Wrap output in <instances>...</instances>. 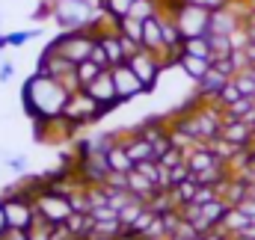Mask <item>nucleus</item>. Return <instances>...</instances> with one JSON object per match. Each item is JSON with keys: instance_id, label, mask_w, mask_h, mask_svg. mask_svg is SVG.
<instances>
[{"instance_id": "1", "label": "nucleus", "mask_w": 255, "mask_h": 240, "mask_svg": "<svg viewBox=\"0 0 255 240\" xmlns=\"http://www.w3.org/2000/svg\"><path fill=\"white\" fill-rule=\"evenodd\" d=\"M68 95H71V92L65 89L60 80H54V77L36 71V74L24 83L21 101H24L27 116L36 121V119H54V116H63Z\"/></svg>"}, {"instance_id": "2", "label": "nucleus", "mask_w": 255, "mask_h": 240, "mask_svg": "<svg viewBox=\"0 0 255 240\" xmlns=\"http://www.w3.org/2000/svg\"><path fill=\"white\" fill-rule=\"evenodd\" d=\"M74 68H77V65H74L71 60H65L63 54L48 42V48H45V51H42V57H39V74H48V77L60 80L68 92H74V89H80Z\"/></svg>"}, {"instance_id": "3", "label": "nucleus", "mask_w": 255, "mask_h": 240, "mask_svg": "<svg viewBox=\"0 0 255 240\" xmlns=\"http://www.w3.org/2000/svg\"><path fill=\"white\" fill-rule=\"evenodd\" d=\"M65 60H71L74 65L92 57V48H95V33L92 30H63L54 42H51Z\"/></svg>"}, {"instance_id": "4", "label": "nucleus", "mask_w": 255, "mask_h": 240, "mask_svg": "<svg viewBox=\"0 0 255 240\" xmlns=\"http://www.w3.org/2000/svg\"><path fill=\"white\" fill-rule=\"evenodd\" d=\"M107 113V107H101L86 89H74L71 95H68V101H65V110L63 116L68 121H74L77 127H83V124H92V121H98L101 116Z\"/></svg>"}, {"instance_id": "5", "label": "nucleus", "mask_w": 255, "mask_h": 240, "mask_svg": "<svg viewBox=\"0 0 255 240\" xmlns=\"http://www.w3.org/2000/svg\"><path fill=\"white\" fill-rule=\"evenodd\" d=\"M33 205H36V214L45 220V223H51V226H60L65 223L74 211H71V199L60 193V190H51V187H45L36 199H33Z\"/></svg>"}, {"instance_id": "6", "label": "nucleus", "mask_w": 255, "mask_h": 240, "mask_svg": "<svg viewBox=\"0 0 255 240\" xmlns=\"http://www.w3.org/2000/svg\"><path fill=\"white\" fill-rule=\"evenodd\" d=\"M172 18H175V24H178L181 36H184V39H193V36H205V33H208V24H211V9H205V6H199V3L184 0Z\"/></svg>"}, {"instance_id": "7", "label": "nucleus", "mask_w": 255, "mask_h": 240, "mask_svg": "<svg viewBox=\"0 0 255 240\" xmlns=\"http://www.w3.org/2000/svg\"><path fill=\"white\" fill-rule=\"evenodd\" d=\"M128 65H130V71L142 80V86H145V89H151V86L157 83L160 68H163V65H160V57H157V54H151V51H145V48H142V51H136V54L128 60Z\"/></svg>"}, {"instance_id": "8", "label": "nucleus", "mask_w": 255, "mask_h": 240, "mask_svg": "<svg viewBox=\"0 0 255 240\" xmlns=\"http://www.w3.org/2000/svg\"><path fill=\"white\" fill-rule=\"evenodd\" d=\"M110 74H113V83H116V95H119V101H130V98H136V95L148 92V89L142 86V80L130 71V65H128V62L113 65V68H110Z\"/></svg>"}, {"instance_id": "9", "label": "nucleus", "mask_w": 255, "mask_h": 240, "mask_svg": "<svg viewBox=\"0 0 255 240\" xmlns=\"http://www.w3.org/2000/svg\"><path fill=\"white\" fill-rule=\"evenodd\" d=\"M83 89H86V92H89L101 107H107V110H110V107H116V104H122V101H119V95H116V83H113L110 68H104V71H101L89 86H83Z\"/></svg>"}, {"instance_id": "10", "label": "nucleus", "mask_w": 255, "mask_h": 240, "mask_svg": "<svg viewBox=\"0 0 255 240\" xmlns=\"http://www.w3.org/2000/svg\"><path fill=\"white\" fill-rule=\"evenodd\" d=\"M220 136L229 139V142H235V145H241V148H250V142L255 139V130H253V124L244 119H226Z\"/></svg>"}, {"instance_id": "11", "label": "nucleus", "mask_w": 255, "mask_h": 240, "mask_svg": "<svg viewBox=\"0 0 255 240\" xmlns=\"http://www.w3.org/2000/svg\"><path fill=\"white\" fill-rule=\"evenodd\" d=\"M122 145H125L128 157H130L133 163H139V160H154V148H151V142H148L139 130L122 133Z\"/></svg>"}, {"instance_id": "12", "label": "nucleus", "mask_w": 255, "mask_h": 240, "mask_svg": "<svg viewBox=\"0 0 255 240\" xmlns=\"http://www.w3.org/2000/svg\"><path fill=\"white\" fill-rule=\"evenodd\" d=\"M142 48L151 51V54H163V27H160V18L151 15L142 21Z\"/></svg>"}, {"instance_id": "13", "label": "nucleus", "mask_w": 255, "mask_h": 240, "mask_svg": "<svg viewBox=\"0 0 255 240\" xmlns=\"http://www.w3.org/2000/svg\"><path fill=\"white\" fill-rule=\"evenodd\" d=\"M229 80H232V77H226L223 71H217V68L211 65V71L199 80V98H202V101H217V95L223 92V86H226Z\"/></svg>"}, {"instance_id": "14", "label": "nucleus", "mask_w": 255, "mask_h": 240, "mask_svg": "<svg viewBox=\"0 0 255 240\" xmlns=\"http://www.w3.org/2000/svg\"><path fill=\"white\" fill-rule=\"evenodd\" d=\"M128 193H130V196H136V199H142V202H148V199L157 193V184H154V181H148L139 169H136V166H133V169L128 172Z\"/></svg>"}, {"instance_id": "15", "label": "nucleus", "mask_w": 255, "mask_h": 240, "mask_svg": "<svg viewBox=\"0 0 255 240\" xmlns=\"http://www.w3.org/2000/svg\"><path fill=\"white\" fill-rule=\"evenodd\" d=\"M178 65H181V71H184L190 80H196V83L211 71V60H205V57H193V54H181V57H178Z\"/></svg>"}, {"instance_id": "16", "label": "nucleus", "mask_w": 255, "mask_h": 240, "mask_svg": "<svg viewBox=\"0 0 255 240\" xmlns=\"http://www.w3.org/2000/svg\"><path fill=\"white\" fill-rule=\"evenodd\" d=\"M107 163H110V172H125V175H128V172L133 169V160L128 157L122 139H119L113 148H107Z\"/></svg>"}, {"instance_id": "17", "label": "nucleus", "mask_w": 255, "mask_h": 240, "mask_svg": "<svg viewBox=\"0 0 255 240\" xmlns=\"http://www.w3.org/2000/svg\"><path fill=\"white\" fill-rule=\"evenodd\" d=\"M208 42H211V62L220 60V57H232V51H235V45H232V36L208 33Z\"/></svg>"}, {"instance_id": "18", "label": "nucleus", "mask_w": 255, "mask_h": 240, "mask_svg": "<svg viewBox=\"0 0 255 240\" xmlns=\"http://www.w3.org/2000/svg\"><path fill=\"white\" fill-rule=\"evenodd\" d=\"M184 54H193V57H205L211 60V42H208V33L205 36H193V39H184L181 42Z\"/></svg>"}, {"instance_id": "19", "label": "nucleus", "mask_w": 255, "mask_h": 240, "mask_svg": "<svg viewBox=\"0 0 255 240\" xmlns=\"http://www.w3.org/2000/svg\"><path fill=\"white\" fill-rule=\"evenodd\" d=\"M104 68L98 65V62H92V60H83V62H77V68H74V74H77V83H80V89L83 86H89L98 74H101Z\"/></svg>"}, {"instance_id": "20", "label": "nucleus", "mask_w": 255, "mask_h": 240, "mask_svg": "<svg viewBox=\"0 0 255 240\" xmlns=\"http://www.w3.org/2000/svg\"><path fill=\"white\" fill-rule=\"evenodd\" d=\"M142 211H145V202L133 196V199L128 202L125 208H119V223H122L125 229H128V226H133V220H136V217H139Z\"/></svg>"}, {"instance_id": "21", "label": "nucleus", "mask_w": 255, "mask_h": 240, "mask_svg": "<svg viewBox=\"0 0 255 240\" xmlns=\"http://www.w3.org/2000/svg\"><path fill=\"white\" fill-rule=\"evenodd\" d=\"M116 30H119L122 36H128V39H133V42H139V45H142V21H136V18L125 15V18L116 24Z\"/></svg>"}, {"instance_id": "22", "label": "nucleus", "mask_w": 255, "mask_h": 240, "mask_svg": "<svg viewBox=\"0 0 255 240\" xmlns=\"http://www.w3.org/2000/svg\"><path fill=\"white\" fill-rule=\"evenodd\" d=\"M130 6H133V0H101V9H104L113 21H122L128 12H130Z\"/></svg>"}, {"instance_id": "23", "label": "nucleus", "mask_w": 255, "mask_h": 240, "mask_svg": "<svg viewBox=\"0 0 255 240\" xmlns=\"http://www.w3.org/2000/svg\"><path fill=\"white\" fill-rule=\"evenodd\" d=\"M128 15L136 18V21H145V18L157 15V0H133V6H130Z\"/></svg>"}, {"instance_id": "24", "label": "nucleus", "mask_w": 255, "mask_h": 240, "mask_svg": "<svg viewBox=\"0 0 255 240\" xmlns=\"http://www.w3.org/2000/svg\"><path fill=\"white\" fill-rule=\"evenodd\" d=\"M51 235H54V226H51V223H45V220L36 214L33 226L27 229V238H30V240H51Z\"/></svg>"}, {"instance_id": "25", "label": "nucleus", "mask_w": 255, "mask_h": 240, "mask_svg": "<svg viewBox=\"0 0 255 240\" xmlns=\"http://www.w3.org/2000/svg\"><path fill=\"white\" fill-rule=\"evenodd\" d=\"M238 98H244V95H241V89H238V83H235V80H229V83L223 86V92L217 95V104H220V107L226 110V107H232V104H235Z\"/></svg>"}, {"instance_id": "26", "label": "nucleus", "mask_w": 255, "mask_h": 240, "mask_svg": "<svg viewBox=\"0 0 255 240\" xmlns=\"http://www.w3.org/2000/svg\"><path fill=\"white\" fill-rule=\"evenodd\" d=\"M42 30L36 27V30H15V33H6V42H9V48H21V45H27L30 39H36Z\"/></svg>"}, {"instance_id": "27", "label": "nucleus", "mask_w": 255, "mask_h": 240, "mask_svg": "<svg viewBox=\"0 0 255 240\" xmlns=\"http://www.w3.org/2000/svg\"><path fill=\"white\" fill-rule=\"evenodd\" d=\"M89 214H92V220H95V223H101V220H116V217H119V211H116V208H110V205H95Z\"/></svg>"}, {"instance_id": "28", "label": "nucleus", "mask_w": 255, "mask_h": 240, "mask_svg": "<svg viewBox=\"0 0 255 240\" xmlns=\"http://www.w3.org/2000/svg\"><path fill=\"white\" fill-rule=\"evenodd\" d=\"M6 166L12 172H27V157L24 154H15V157H6Z\"/></svg>"}, {"instance_id": "29", "label": "nucleus", "mask_w": 255, "mask_h": 240, "mask_svg": "<svg viewBox=\"0 0 255 240\" xmlns=\"http://www.w3.org/2000/svg\"><path fill=\"white\" fill-rule=\"evenodd\" d=\"M92 62H98L101 68H110V60H107V54H104V48L98 45V39H95V48H92V57H89Z\"/></svg>"}, {"instance_id": "30", "label": "nucleus", "mask_w": 255, "mask_h": 240, "mask_svg": "<svg viewBox=\"0 0 255 240\" xmlns=\"http://www.w3.org/2000/svg\"><path fill=\"white\" fill-rule=\"evenodd\" d=\"M190 3H199V6H205V9H220V6H226V3H232V0H190Z\"/></svg>"}, {"instance_id": "31", "label": "nucleus", "mask_w": 255, "mask_h": 240, "mask_svg": "<svg viewBox=\"0 0 255 240\" xmlns=\"http://www.w3.org/2000/svg\"><path fill=\"white\" fill-rule=\"evenodd\" d=\"M12 74H15V68H12V62H3V65H0V83H6V80H12Z\"/></svg>"}, {"instance_id": "32", "label": "nucleus", "mask_w": 255, "mask_h": 240, "mask_svg": "<svg viewBox=\"0 0 255 240\" xmlns=\"http://www.w3.org/2000/svg\"><path fill=\"white\" fill-rule=\"evenodd\" d=\"M3 240H30V238H27V232H21V229H9V232L3 235Z\"/></svg>"}, {"instance_id": "33", "label": "nucleus", "mask_w": 255, "mask_h": 240, "mask_svg": "<svg viewBox=\"0 0 255 240\" xmlns=\"http://www.w3.org/2000/svg\"><path fill=\"white\" fill-rule=\"evenodd\" d=\"M244 51H247V60H250V65H255V42H253V39L247 42V48H244Z\"/></svg>"}, {"instance_id": "34", "label": "nucleus", "mask_w": 255, "mask_h": 240, "mask_svg": "<svg viewBox=\"0 0 255 240\" xmlns=\"http://www.w3.org/2000/svg\"><path fill=\"white\" fill-rule=\"evenodd\" d=\"M6 232H9V223H6V214H3V205H0V240H3Z\"/></svg>"}, {"instance_id": "35", "label": "nucleus", "mask_w": 255, "mask_h": 240, "mask_svg": "<svg viewBox=\"0 0 255 240\" xmlns=\"http://www.w3.org/2000/svg\"><path fill=\"white\" fill-rule=\"evenodd\" d=\"M3 48H9V42H6V36L0 33V51H3Z\"/></svg>"}, {"instance_id": "36", "label": "nucleus", "mask_w": 255, "mask_h": 240, "mask_svg": "<svg viewBox=\"0 0 255 240\" xmlns=\"http://www.w3.org/2000/svg\"><path fill=\"white\" fill-rule=\"evenodd\" d=\"M169 240H202V238H169Z\"/></svg>"}]
</instances>
